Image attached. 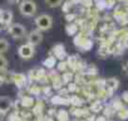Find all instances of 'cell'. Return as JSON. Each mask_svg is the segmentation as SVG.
<instances>
[{
	"mask_svg": "<svg viewBox=\"0 0 128 121\" xmlns=\"http://www.w3.org/2000/svg\"><path fill=\"white\" fill-rule=\"evenodd\" d=\"M74 45H76L78 49H80L82 51H88V50L92 49L93 41L90 40L89 35H88L86 31H80V33H78V34L76 35V38H74Z\"/></svg>",
	"mask_w": 128,
	"mask_h": 121,
	"instance_id": "1",
	"label": "cell"
},
{
	"mask_svg": "<svg viewBox=\"0 0 128 121\" xmlns=\"http://www.w3.org/2000/svg\"><path fill=\"white\" fill-rule=\"evenodd\" d=\"M19 11L24 16H34L36 13V4L33 0H22L19 4Z\"/></svg>",
	"mask_w": 128,
	"mask_h": 121,
	"instance_id": "2",
	"label": "cell"
},
{
	"mask_svg": "<svg viewBox=\"0 0 128 121\" xmlns=\"http://www.w3.org/2000/svg\"><path fill=\"white\" fill-rule=\"evenodd\" d=\"M35 25H36L38 30L46 31V30L52 29V26H53V18L48 14H42L35 18Z\"/></svg>",
	"mask_w": 128,
	"mask_h": 121,
	"instance_id": "3",
	"label": "cell"
},
{
	"mask_svg": "<svg viewBox=\"0 0 128 121\" xmlns=\"http://www.w3.org/2000/svg\"><path fill=\"white\" fill-rule=\"evenodd\" d=\"M8 31L9 34L12 35V38L19 40V39H23L25 35H26V30H25V26L19 24V23H15V24H12L8 26Z\"/></svg>",
	"mask_w": 128,
	"mask_h": 121,
	"instance_id": "4",
	"label": "cell"
},
{
	"mask_svg": "<svg viewBox=\"0 0 128 121\" xmlns=\"http://www.w3.org/2000/svg\"><path fill=\"white\" fill-rule=\"evenodd\" d=\"M18 54H19V56L23 60H30L34 56V54H35V46L32 45V44H29V42L23 44V45L19 46Z\"/></svg>",
	"mask_w": 128,
	"mask_h": 121,
	"instance_id": "5",
	"label": "cell"
},
{
	"mask_svg": "<svg viewBox=\"0 0 128 121\" xmlns=\"http://www.w3.org/2000/svg\"><path fill=\"white\" fill-rule=\"evenodd\" d=\"M52 55L54 57H56V60H66L68 57V54H67V50H66V46L63 44H55L52 49Z\"/></svg>",
	"mask_w": 128,
	"mask_h": 121,
	"instance_id": "6",
	"label": "cell"
},
{
	"mask_svg": "<svg viewBox=\"0 0 128 121\" xmlns=\"http://www.w3.org/2000/svg\"><path fill=\"white\" fill-rule=\"evenodd\" d=\"M26 39H28V42H29V44H32V45L36 46V45H39V44L43 41V34H42V31H40V30H38V29H36V30L30 31Z\"/></svg>",
	"mask_w": 128,
	"mask_h": 121,
	"instance_id": "7",
	"label": "cell"
},
{
	"mask_svg": "<svg viewBox=\"0 0 128 121\" xmlns=\"http://www.w3.org/2000/svg\"><path fill=\"white\" fill-rule=\"evenodd\" d=\"M28 76L24 74H19V73H13V82L15 84L16 87L19 89H24L28 84Z\"/></svg>",
	"mask_w": 128,
	"mask_h": 121,
	"instance_id": "8",
	"label": "cell"
},
{
	"mask_svg": "<svg viewBox=\"0 0 128 121\" xmlns=\"http://www.w3.org/2000/svg\"><path fill=\"white\" fill-rule=\"evenodd\" d=\"M13 107V100L8 96H0V114L4 115Z\"/></svg>",
	"mask_w": 128,
	"mask_h": 121,
	"instance_id": "9",
	"label": "cell"
},
{
	"mask_svg": "<svg viewBox=\"0 0 128 121\" xmlns=\"http://www.w3.org/2000/svg\"><path fill=\"white\" fill-rule=\"evenodd\" d=\"M19 104L24 109H33L34 105H35V100H34V97L32 95H25V96H22L20 97Z\"/></svg>",
	"mask_w": 128,
	"mask_h": 121,
	"instance_id": "10",
	"label": "cell"
},
{
	"mask_svg": "<svg viewBox=\"0 0 128 121\" xmlns=\"http://www.w3.org/2000/svg\"><path fill=\"white\" fill-rule=\"evenodd\" d=\"M0 21H2L5 26L12 25V21H13V13H12L10 10H3V11H2V15H0Z\"/></svg>",
	"mask_w": 128,
	"mask_h": 121,
	"instance_id": "11",
	"label": "cell"
},
{
	"mask_svg": "<svg viewBox=\"0 0 128 121\" xmlns=\"http://www.w3.org/2000/svg\"><path fill=\"white\" fill-rule=\"evenodd\" d=\"M104 87H107L110 91H116L119 87V80L117 78H108V79H106V86Z\"/></svg>",
	"mask_w": 128,
	"mask_h": 121,
	"instance_id": "12",
	"label": "cell"
},
{
	"mask_svg": "<svg viewBox=\"0 0 128 121\" xmlns=\"http://www.w3.org/2000/svg\"><path fill=\"white\" fill-rule=\"evenodd\" d=\"M79 61H80V60H79L77 56H74V55H72V56H68V57H67V63H68V65H69V69H70L72 71H76V70H78Z\"/></svg>",
	"mask_w": 128,
	"mask_h": 121,
	"instance_id": "13",
	"label": "cell"
},
{
	"mask_svg": "<svg viewBox=\"0 0 128 121\" xmlns=\"http://www.w3.org/2000/svg\"><path fill=\"white\" fill-rule=\"evenodd\" d=\"M103 109H104V105H103V102L100 101V100H96V101H93L92 104H90V107H89V110H90V112H93V114H98V112H100V111H103Z\"/></svg>",
	"mask_w": 128,
	"mask_h": 121,
	"instance_id": "14",
	"label": "cell"
},
{
	"mask_svg": "<svg viewBox=\"0 0 128 121\" xmlns=\"http://www.w3.org/2000/svg\"><path fill=\"white\" fill-rule=\"evenodd\" d=\"M56 57H54L53 55H49L44 61H43V65H44V68H46V69H54L55 66H56Z\"/></svg>",
	"mask_w": 128,
	"mask_h": 121,
	"instance_id": "15",
	"label": "cell"
},
{
	"mask_svg": "<svg viewBox=\"0 0 128 121\" xmlns=\"http://www.w3.org/2000/svg\"><path fill=\"white\" fill-rule=\"evenodd\" d=\"M78 31H79V25H77V24H74V23L67 24V26H66V33H67L68 35L76 36V35L78 34Z\"/></svg>",
	"mask_w": 128,
	"mask_h": 121,
	"instance_id": "16",
	"label": "cell"
},
{
	"mask_svg": "<svg viewBox=\"0 0 128 121\" xmlns=\"http://www.w3.org/2000/svg\"><path fill=\"white\" fill-rule=\"evenodd\" d=\"M43 111H44V102H43L42 100H38V101L35 102L34 107H33V114H34L36 117H39V116H42Z\"/></svg>",
	"mask_w": 128,
	"mask_h": 121,
	"instance_id": "17",
	"label": "cell"
},
{
	"mask_svg": "<svg viewBox=\"0 0 128 121\" xmlns=\"http://www.w3.org/2000/svg\"><path fill=\"white\" fill-rule=\"evenodd\" d=\"M55 117L58 121H69V112L67 110H59Z\"/></svg>",
	"mask_w": 128,
	"mask_h": 121,
	"instance_id": "18",
	"label": "cell"
},
{
	"mask_svg": "<svg viewBox=\"0 0 128 121\" xmlns=\"http://www.w3.org/2000/svg\"><path fill=\"white\" fill-rule=\"evenodd\" d=\"M56 69H58V71H60V73H67V71H69V65H68V63H67V60H60V61L56 64Z\"/></svg>",
	"mask_w": 128,
	"mask_h": 121,
	"instance_id": "19",
	"label": "cell"
},
{
	"mask_svg": "<svg viewBox=\"0 0 128 121\" xmlns=\"http://www.w3.org/2000/svg\"><path fill=\"white\" fill-rule=\"evenodd\" d=\"M43 92V87H40V86H38V85H35V84H33L30 87H29V94L33 96H39L40 94Z\"/></svg>",
	"mask_w": 128,
	"mask_h": 121,
	"instance_id": "20",
	"label": "cell"
},
{
	"mask_svg": "<svg viewBox=\"0 0 128 121\" xmlns=\"http://www.w3.org/2000/svg\"><path fill=\"white\" fill-rule=\"evenodd\" d=\"M114 114H117V110L112 106V105H109V106H106L104 109H103V115L108 119V117H112Z\"/></svg>",
	"mask_w": 128,
	"mask_h": 121,
	"instance_id": "21",
	"label": "cell"
},
{
	"mask_svg": "<svg viewBox=\"0 0 128 121\" xmlns=\"http://www.w3.org/2000/svg\"><path fill=\"white\" fill-rule=\"evenodd\" d=\"M117 116H118L119 120H122V121L128 120V107L124 106V107H122L120 110H118V111H117Z\"/></svg>",
	"mask_w": 128,
	"mask_h": 121,
	"instance_id": "22",
	"label": "cell"
},
{
	"mask_svg": "<svg viewBox=\"0 0 128 121\" xmlns=\"http://www.w3.org/2000/svg\"><path fill=\"white\" fill-rule=\"evenodd\" d=\"M62 79H63L64 84H69V82H72V81H73V79H74V74H73V71H67V73H63Z\"/></svg>",
	"mask_w": 128,
	"mask_h": 121,
	"instance_id": "23",
	"label": "cell"
},
{
	"mask_svg": "<svg viewBox=\"0 0 128 121\" xmlns=\"http://www.w3.org/2000/svg\"><path fill=\"white\" fill-rule=\"evenodd\" d=\"M44 3L49 8H58L63 4V0H44Z\"/></svg>",
	"mask_w": 128,
	"mask_h": 121,
	"instance_id": "24",
	"label": "cell"
},
{
	"mask_svg": "<svg viewBox=\"0 0 128 121\" xmlns=\"http://www.w3.org/2000/svg\"><path fill=\"white\" fill-rule=\"evenodd\" d=\"M9 50V42L5 39H0V55L5 54Z\"/></svg>",
	"mask_w": 128,
	"mask_h": 121,
	"instance_id": "25",
	"label": "cell"
},
{
	"mask_svg": "<svg viewBox=\"0 0 128 121\" xmlns=\"http://www.w3.org/2000/svg\"><path fill=\"white\" fill-rule=\"evenodd\" d=\"M117 111L118 110H120L122 107H124V104H123V100L122 99H114L113 101H112V104H110Z\"/></svg>",
	"mask_w": 128,
	"mask_h": 121,
	"instance_id": "26",
	"label": "cell"
},
{
	"mask_svg": "<svg viewBox=\"0 0 128 121\" xmlns=\"http://www.w3.org/2000/svg\"><path fill=\"white\" fill-rule=\"evenodd\" d=\"M6 68H8V60L6 57H4L3 55H0V71H6Z\"/></svg>",
	"mask_w": 128,
	"mask_h": 121,
	"instance_id": "27",
	"label": "cell"
},
{
	"mask_svg": "<svg viewBox=\"0 0 128 121\" xmlns=\"http://www.w3.org/2000/svg\"><path fill=\"white\" fill-rule=\"evenodd\" d=\"M120 99L123 100V102H124V104H127V105H128V90L123 91V94H122Z\"/></svg>",
	"mask_w": 128,
	"mask_h": 121,
	"instance_id": "28",
	"label": "cell"
},
{
	"mask_svg": "<svg viewBox=\"0 0 128 121\" xmlns=\"http://www.w3.org/2000/svg\"><path fill=\"white\" fill-rule=\"evenodd\" d=\"M52 86H44L43 87V94L44 95H46V96H49L50 94H52V89H50Z\"/></svg>",
	"mask_w": 128,
	"mask_h": 121,
	"instance_id": "29",
	"label": "cell"
},
{
	"mask_svg": "<svg viewBox=\"0 0 128 121\" xmlns=\"http://www.w3.org/2000/svg\"><path fill=\"white\" fill-rule=\"evenodd\" d=\"M66 19H67L68 23H72V21L76 19V15H74V14H67V18H66Z\"/></svg>",
	"mask_w": 128,
	"mask_h": 121,
	"instance_id": "30",
	"label": "cell"
},
{
	"mask_svg": "<svg viewBox=\"0 0 128 121\" xmlns=\"http://www.w3.org/2000/svg\"><path fill=\"white\" fill-rule=\"evenodd\" d=\"M82 3L84 4V8H90V5H92V0H82Z\"/></svg>",
	"mask_w": 128,
	"mask_h": 121,
	"instance_id": "31",
	"label": "cell"
},
{
	"mask_svg": "<svg viewBox=\"0 0 128 121\" xmlns=\"http://www.w3.org/2000/svg\"><path fill=\"white\" fill-rule=\"evenodd\" d=\"M123 73H124V75L128 76V61H126L123 65Z\"/></svg>",
	"mask_w": 128,
	"mask_h": 121,
	"instance_id": "32",
	"label": "cell"
},
{
	"mask_svg": "<svg viewBox=\"0 0 128 121\" xmlns=\"http://www.w3.org/2000/svg\"><path fill=\"white\" fill-rule=\"evenodd\" d=\"M108 119L104 116V115H102V116H97L96 117V121H107Z\"/></svg>",
	"mask_w": 128,
	"mask_h": 121,
	"instance_id": "33",
	"label": "cell"
},
{
	"mask_svg": "<svg viewBox=\"0 0 128 121\" xmlns=\"http://www.w3.org/2000/svg\"><path fill=\"white\" fill-rule=\"evenodd\" d=\"M9 4H18V3H22V0H6Z\"/></svg>",
	"mask_w": 128,
	"mask_h": 121,
	"instance_id": "34",
	"label": "cell"
},
{
	"mask_svg": "<svg viewBox=\"0 0 128 121\" xmlns=\"http://www.w3.org/2000/svg\"><path fill=\"white\" fill-rule=\"evenodd\" d=\"M44 121H54V119H53V117H49V116H46Z\"/></svg>",
	"mask_w": 128,
	"mask_h": 121,
	"instance_id": "35",
	"label": "cell"
},
{
	"mask_svg": "<svg viewBox=\"0 0 128 121\" xmlns=\"http://www.w3.org/2000/svg\"><path fill=\"white\" fill-rule=\"evenodd\" d=\"M3 84H4V79H3V76H2V75H0V86H2Z\"/></svg>",
	"mask_w": 128,
	"mask_h": 121,
	"instance_id": "36",
	"label": "cell"
},
{
	"mask_svg": "<svg viewBox=\"0 0 128 121\" xmlns=\"http://www.w3.org/2000/svg\"><path fill=\"white\" fill-rule=\"evenodd\" d=\"M4 28H5V25H4V24H3L2 21H0V30H3Z\"/></svg>",
	"mask_w": 128,
	"mask_h": 121,
	"instance_id": "37",
	"label": "cell"
},
{
	"mask_svg": "<svg viewBox=\"0 0 128 121\" xmlns=\"http://www.w3.org/2000/svg\"><path fill=\"white\" fill-rule=\"evenodd\" d=\"M70 3H79V1H82V0H69Z\"/></svg>",
	"mask_w": 128,
	"mask_h": 121,
	"instance_id": "38",
	"label": "cell"
},
{
	"mask_svg": "<svg viewBox=\"0 0 128 121\" xmlns=\"http://www.w3.org/2000/svg\"><path fill=\"white\" fill-rule=\"evenodd\" d=\"M33 121H40V120H39V117H36V119H35V120H33Z\"/></svg>",
	"mask_w": 128,
	"mask_h": 121,
	"instance_id": "39",
	"label": "cell"
},
{
	"mask_svg": "<svg viewBox=\"0 0 128 121\" xmlns=\"http://www.w3.org/2000/svg\"><path fill=\"white\" fill-rule=\"evenodd\" d=\"M2 11H3V10H0V15H2Z\"/></svg>",
	"mask_w": 128,
	"mask_h": 121,
	"instance_id": "40",
	"label": "cell"
},
{
	"mask_svg": "<svg viewBox=\"0 0 128 121\" xmlns=\"http://www.w3.org/2000/svg\"><path fill=\"white\" fill-rule=\"evenodd\" d=\"M107 121H113V120H107Z\"/></svg>",
	"mask_w": 128,
	"mask_h": 121,
	"instance_id": "41",
	"label": "cell"
}]
</instances>
